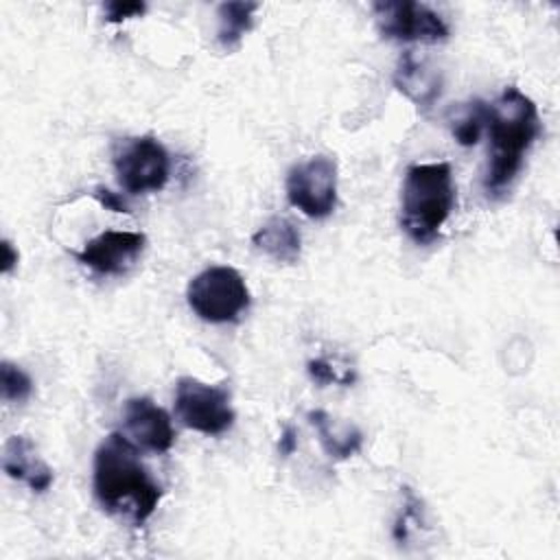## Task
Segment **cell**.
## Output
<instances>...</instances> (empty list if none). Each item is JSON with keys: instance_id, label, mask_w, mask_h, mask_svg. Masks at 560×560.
<instances>
[{"instance_id": "15", "label": "cell", "mask_w": 560, "mask_h": 560, "mask_svg": "<svg viewBox=\"0 0 560 560\" xmlns=\"http://www.w3.org/2000/svg\"><path fill=\"white\" fill-rule=\"evenodd\" d=\"M258 11V2H223L217 9V42L223 50H234L241 46L243 37L249 33L254 24V13Z\"/></svg>"}, {"instance_id": "5", "label": "cell", "mask_w": 560, "mask_h": 560, "mask_svg": "<svg viewBox=\"0 0 560 560\" xmlns=\"http://www.w3.org/2000/svg\"><path fill=\"white\" fill-rule=\"evenodd\" d=\"M114 171L118 184L129 195L162 190L171 175V160L162 142L153 136L125 138L114 149Z\"/></svg>"}, {"instance_id": "10", "label": "cell", "mask_w": 560, "mask_h": 560, "mask_svg": "<svg viewBox=\"0 0 560 560\" xmlns=\"http://www.w3.org/2000/svg\"><path fill=\"white\" fill-rule=\"evenodd\" d=\"M125 435L140 448L166 453L175 442V431L168 413L147 396H136L122 409Z\"/></svg>"}, {"instance_id": "18", "label": "cell", "mask_w": 560, "mask_h": 560, "mask_svg": "<svg viewBox=\"0 0 560 560\" xmlns=\"http://www.w3.org/2000/svg\"><path fill=\"white\" fill-rule=\"evenodd\" d=\"M308 376L319 383V385H328V383H343V385H350L352 383V376H346V374H339L337 368L326 361V359H313L308 361Z\"/></svg>"}, {"instance_id": "1", "label": "cell", "mask_w": 560, "mask_h": 560, "mask_svg": "<svg viewBox=\"0 0 560 560\" xmlns=\"http://www.w3.org/2000/svg\"><path fill=\"white\" fill-rule=\"evenodd\" d=\"M92 486L101 508L131 525H142L164 494L125 433H109L94 451Z\"/></svg>"}, {"instance_id": "9", "label": "cell", "mask_w": 560, "mask_h": 560, "mask_svg": "<svg viewBox=\"0 0 560 560\" xmlns=\"http://www.w3.org/2000/svg\"><path fill=\"white\" fill-rule=\"evenodd\" d=\"M144 247L147 236L142 232L105 230L98 236L90 238L81 252H77V260L94 269L96 273L122 276L136 265Z\"/></svg>"}, {"instance_id": "22", "label": "cell", "mask_w": 560, "mask_h": 560, "mask_svg": "<svg viewBox=\"0 0 560 560\" xmlns=\"http://www.w3.org/2000/svg\"><path fill=\"white\" fill-rule=\"evenodd\" d=\"M18 265V249L11 245L9 238L2 241V273H11V269Z\"/></svg>"}, {"instance_id": "19", "label": "cell", "mask_w": 560, "mask_h": 560, "mask_svg": "<svg viewBox=\"0 0 560 560\" xmlns=\"http://www.w3.org/2000/svg\"><path fill=\"white\" fill-rule=\"evenodd\" d=\"M105 18L109 22H122L127 18H140L147 11L144 2H120V0H112L105 2Z\"/></svg>"}, {"instance_id": "7", "label": "cell", "mask_w": 560, "mask_h": 560, "mask_svg": "<svg viewBox=\"0 0 560 560\" xmlns=\"http://www.w3.org/2000/svg\"><path fill=\"white\" fill-rule=\"evenodd\" d=\"M291 206L311 219L328 217L337 206V162L330 155H313L287 173Z\"/></svg>"}, {"instance_id": "13", "label": "cell", "mask_w": 560, "mask_h": 560, "mask_svg": "<svg viewBox=\"0 0 560 560\" xmlns=\"http://www.w3.org/2000/svg\"><path fill=\"white\" fill-rule=\"evenodd\" d=\"M258 252L267 254L276 262L293 265L302 252V236L287 217H269L252 236Z\"/></svg>"}, {"instance_id": "21", "label": "cell", "mask_w": 560, "mask_h": 560, "mask_svg": "<svg viewBox=\"0 0 560 560\" xmlns=\"http://www.w3.org/2000/svg\"><path fill=\"white\" fill-rule=\"evenodd\" d=\"M295 448H298V431L293 427H284V431L280 433L278 451L282 457H289Z\"/></svg>"}, {"instance_id": "4", "label": "cell", "mask_w": 560, "mask_h": 560, "mask_svg": "<svg viewBox=\"0 0 560 560\" xmlns=\"http://www.w3.org/2000/svg\"><path fill=\"white\" fill-rule=\"evenodd\" d=\"M188 306L197 317L210 324L236 322L249 306L245 278L228 265H214L199 271L186 289Z\"/></svg>"}, {"instance_id": "16", "label": "cell", "mask_w": 560, "mask_h": 560, "mask_svg": "<svg viewBox=\"0 0 560 560\" xmlns=\"http://www.w3.org/2000/svg\"><path fill=\"white\" fill-rule=\"evenodd\" d=\"M488 112L490 105L481 98H472L459 107V112L451 120V129L462 147H472L479 142L481 131L488 127Z\"/></svg>"}, {"instance_id": "2", "label": "cell", "mask_w": 560, "mask_h": 560, "mask_svg": "<svg viewBox=\"0 0 560 560\" xmlns=\"http://www.w3.org/2000/svg\"><path fill=\"white\" fill-rule=\"evenodd\" d=\"M490 162L483 175L488 197H501L523 168L525 155L540 133L534 101L518 88H505L488 112Z\"/></svg>"}, {"instance_id": "17", "label": "cell", "mask_w": 560, "mask_h": 560, "mask_svg": "<svg viewBox=\"0 0 560 560\" xmlns=\"http://www.w3.org/2000/svg\"><path fill=\"white\" fill-rule=\"evenodd\" d=\"M0 387L7 402H22L33 394L31 376L11 361L0 363Z\"/></svg>"}, {"instance_id": "12", "label": "cell", "mask_w": 560, "mask_h": 560, "mask_svg": "<svg viewBox=\"0 0 560 560\" xmlns=\"http://www.w3.org/2000/svg\"><path fill=\"white\" fill-rule=\"evenodd\" d=\"M394 83L422 109L431 107L442 90L440 74L433 68H427L424 61H418L411 50L400 57L394 72Z\"/></svg>"}, {"instance_id": "20", "label": "cell", "mask_w": 560, "mask_h": 560, "mask_svg": "<svg viewBox=\"0 0 560 560\" xmlns=\"http://www.w3.org/2000/svg\"><path fill=\"white\" fill-rule=\"evenodd\" d=\"M94 199L105 208V210H112V212H129V206L125 203V199L118 195V192H112L107 188H96L94 190Z\"/></svg>"}, {"instance_id": "6", "label": "cell", "mask_w": 560, "mask_h": 560, "mask_svg": "<svg viewBox=\"0 0 560 560\" xmlns=\"http://www.w3.org/2000/svg\"><path fill=\"white\" fill-rule=\"evenodd\" d=\"M175 413L184 427L206 435H221L234 424V409L230 405L228 389L208 385L192 376L177 381Z\"/></svg>"}, {"instance_id": "11", "label": "cell", "mask_w": 560, "mask_h": 560, "mask_svg": "<svg viewBox=\"0 0 560 560\" xmlns=\"http://www.w3.org/2000/svg\"><path fill=\"white\" fill-rule=\"evenodd\" d=\"M2 468L11 479L26 483L33 492H46L52 486V468L39 457L26 435H11L4 442Z\"/></svg>"}, {"instance_id": "3", "label": "cell", "mask_w": 560, "mask_h": 560, "mask_svg": "<svg viewBox=\"0 0 560 560\" xmlns=\"http://www.w3.org/2000/svg\"><path fill=\"white\" fill-rule=\"evenodd\" d=\"M453 206L455 184L451 164H411L405 171L400 190V225L413 243H433L440 236V228L453 212Z\"/></svg>"}, {"instance_id": "14", "label": "cell", "mask_w": 560, "mask_h": 560, "mask_svg": "<svg viewBox=\"0 0 560 560\" xmlns=\"http://www.w3.org/2000/svg\"><path fill=\"white\" fill-rule=\"evenodd\" d=\"M308 422L315 427L322 448L332 459H348L363 444V433L354 424L341 422L322 409L308 411Z\"/></svg>"}, {"instance_id": "8", "label": "cell", "mask_w": 560, "mask_h": 560, "mask_svg": "<svg viewBox=\"0 0 560 560\" xmlns=\"http://www.w3.org/2000/svg\"><path fill=\"white\" fill-rule=\"evenodd\" d=\"M378 31L396 42L438 44L448 37V24L440 13L413 0H381L372 4Z\"/></svg>"}]
</instances>
